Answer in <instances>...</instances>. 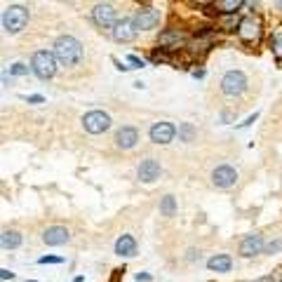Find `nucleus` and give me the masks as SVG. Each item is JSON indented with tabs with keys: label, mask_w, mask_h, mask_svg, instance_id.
Returning a JSON list of instances; mask_svg holds the SVG:
<instances>
[{
	"label": "nucleus",
	"mask_w": 282,
	"mask_h": 282,
	"mask_svg": "<svg viewBox=\"0 0 282 282\" xmlns=\"http://www.w3.org/2000/svg\"><path fill=\"white\" fill-rule=\"evenodd\" d=\"M69 240H70V233H69V228H64V226H50V228L43 233V242L50 247L66 245Z\"/></svg>",
	"instance_id": "11"
},
{
	"label": "nucleus",
	"mask_w": 282,
	"mask_h": 282,
	"mask_svg": "<svg viewBox=\"0 0 282 282\" xmlns=\"http://www.w3.org/2000/svg\"><path fill=\"white\" fill-rule=\"evenodd\" d=\"M26 282H35V280H26Z\"/></svg>",
	"instance_id": "35"
},
{
	"label": "nucleus",
	"mask_w": 282,
	"mask_h": 282,
	"mask_svg": "<svg viewBox=\"0 0 282 282\" xmlns=\"http://www.w3.org/2000/svg\"><path fill=\"white\" fill-rule=\"evenodd\" d=\"M137 141H139V132L134 127H123V130H118V134H115V143L120 148H134Z\"/></svg>",
	"instance_id": "15"
},
{
	"label": "nucleus",
	"mask_w": 282,
	"mask_h": 282,
	"mask_svg": "<svg viewBox=\"0 0 282 282\" xmlns=\"http://www.w3.org/2000/svg\"><path fill=\"white\" fill-rule=\"evenodd\" d=\"M0 278H2V280H12V278H14V273H9L7 268H2V271H0Z\"/></svg>",
	"instance_id": "28"
},
{
	"label": "nucleus",
	"mask_w": 282,
	"mask_h": 282,
	"mask_svg": "<svg viewBox=\"0 0 282 282\" xmlns=\"http://www.w3.org/2000/svg\"><path fill=\"white\" fill-rule=\"evenodd\" d=\"M176 127L172 123H155L150 127V141L153 143H169L174 139Z\"/></svg>",
	"instance_id": "10"
},
{
	"label": "nucleus",
	"mask_w": 282,
	"mask_h": 282,
	"mask_svg": "<svg viewBox=\"0 0 282 282\" xmlns=\"http://www.w3.org/2000/svg\"><path fill=\"white\" fill-rule=\"evenodd\" d=\"M139 179L143 181V184H153L155 179H160V162L158 160H141L139 165Z\"/></svg>",
	"instance_id": "13"
},
{
	"label": "nucleus",
	"mask_w": 282,
	"mask_h": 282,
	"mask_svg": "<svg viewBox=\"0 0 282 282\" xmlns=\"http://www.w3.org/2000/svg\"><path fill=\"white\" fill-rule=\"evenodd\" d=\"M278 7H280V9H282V0H278Z\"/></svg>",
	"instance_id": "34"
},
{
	"label": "nucleus",
	"mask_w": 282,
	"mask_h": 282,
	"mask_svg": "<svg viewBox=\"0 0 282 282\" xmlns=\"http://www.w3.org/2000/svg\"><path fill=\"white\" fill-rule=\"evenodd\" d=\"M38 264H64L62 256H40Z\"/></svg>",
	"instance_id": "25"
},
{
	"label": "nucleus",
	"mask_w": 282,
	"mask_h": 282,
	"mask_svg": "<svg viewBox=\"0 0 282 282\" xmlns=\"http://www.w3.org/2000/svg\"><path fill=\"white\" fill-rule=\"evenodd\" d=\"M113 38L118 43H132L134 38H137V26H134V21L130 19H123V21H118L113 26Z\"/></svg>",
	"instance_id": "12"
},
{
	"label": "nucleus",
	"mask_w": 282,
	"mask_h": 282,
	"mask_svg": "<svg viewBox=\"0 0 282 282\" xmlns=\"http://www.w3.org/2000/svg\"><path fill=\"white\" fill-rule=\"evenodd\" d=\"M82 127H85L89 134H101L111 127V118H108V113H104V111H89V113H85V118H82Z\"/></svg>",
	"instance_id": "5"
},
{
	"label": "nucleus",
	"mask_w": 282,
	"mask_h": 282,
	"mask_svg": "<svg viewBox=\"0 0 282 282\" xmlns=\"http://www.w3.org/2000/svg\"><path fill=\"white\" fill-rule=\"evenodd\" d=\"M31 69L40 80H50L57 73V57L52 52H47V50H40V52L33 54Z\"/></svg>",
	"instance_id": "3"
},
{
	"label": "nucleus",
	"mask_w": 282,
	"mask_h": 282,
	"mask_svg": "<svg viewBox=\"0 0 282 282\" xmlns=\"http://www.w3.org/2000/svg\"><path fill=\"white\" fill-rule=\"evenodd\" d=\"M137 252V242H134L132 235H120L118 242H115V254L120 256H134Z\"/></svg>",
	"instance_id": "17"
},
{
	"label": "nucleus",
	"mask_w": 282,
	"mask_h": 282,
	"mask_svg": "<svg viewBox=\"0 0 282 282\" xmlns=\"http://www.w3.org/2000/svg\"><path fill=\"white\" fill-rule=\"evenodd\" d=\"M282 247V242H271V245H268V252H271V254H273V252H278V249H280Z\"/></svg>",
	"instance_id": "30"
},
{
	"label": "nucleus",
	"mask_w": 282,
	"mask_h": 282,
	"mask_svg": "<svg viewBox=\"0 0 282 282\" xmlns=\"http://www.w3.org/2000/svg\"><path fill=\"white\" fill-rule=\"evenodd\" d=\"M245 87H247V78L242 70H228V73L221 78V89H223V94H228V97L242 94Z\"/></svg>",
	"instance_id": "4"
},
{
	"label": "nucleus",
	"mask_w": 282,
	"mask_h": 282,
	"mask_svg": "<svg viewBox=\"0 0 282 282\" xmlns=\"http://www.w3.org/2000/svg\"><path fill=\"white\" fill-rule=\"evenodd\" d=\"M273 54L278 59H282V35H275L273 38Z\"/></svg>",
	"instance_id": "24"
},
{
	"label": "nucleus",
	"mask_w": 282,
	"mask_h": 282,
	"mask_svg": "<svg viewBox=\"0 0 282 282\" xmlns=\"http://www.w3.org/2000/svg\"><path fill=\"white\" fill-rule=\"evenodd\" d=\"M158 43L162 45V47H167V50H174L172 45H179V43H181V35L176 33V31H165V33H160Z\"/></svg>",
	"instance_id": "19"
},
{
	"label": "nucleus",
	"mask_w": 282,
	"mask_h": 282,
	"mask_svg": "<svg viewBox=\"0 0 282 282\" xmlns=\"http://www.w3.org/2000/svg\"><path fill=\"white\" fill-rule=\"evenodd\" d=\"M256 118H259V115H249V118H247V120H245V123H240V127H249V125H252V123H254V120H256Z\"/></svg>",
	"instance_id": "29"
},
{
	"label": "nucleus",
	"mask_w": 282,
	"mask_h": 282,
	"mask_svg": "<svg viewBox=\"0 0 282 282\" xmlns=\"http://www.w3.org/2000/svg\"><path fill=\"white\" fill-rule=\"evenodd\" d=\"M160 212L165 214V216H174L176 214V200L172 195H165L162 198V203H160Z\"/></svg>",
	"instance_id": "20"
},
{
	"label": "nucleus",
	"mask_w": 282,
	"mask_h": 282,
	"mask_svg": "<svg viewBox=\"0 0 282 282\" xmlns=\"http://www.w3.org/2000/svg\"><path fill=\"white\" fill-rule=\"evenodd\" d=\"M212 181L219 186V188H230V186H235L238 181V172L230 167V165H221L212 172Z\"/></svg>",
	"instance_id": "9"
},
{
	"label": "nucleus",
	"mask_w": 282,
	"mask_h": 282,
	"mask_svg": "<svg viewBox=\"0 0 282 282\" xmlns=\"http://www.w3.org/2000/svg\"><path fill=\"white\" fill-rule=\"evenodd\" d=\"M238 35L242 43H256L261 38V21L256 17H245L238 26Z\"/></svg>",
	"instance_id": "7"
},
{
	"label": "nucleus",
	"mask_w": 282,
	"mask_h": 282,
	"mask_svg": "<svg viewBox=\"0 0 282 282\" xmlns=\"http://www.w3.org/2000/svg\"><path fill=\"white\" fill-rule=\"evenodd\" d=\"M54 57L64 64V66H75L82 59V45L80 40H75L73 35H62L54 43Z\"/></svg>",
	"instance_id": "1"
},
{
	"label": "nucleus",
	"mask_w": 282,
	"mask_h": 282,
	"mask_svg": "<svg viewBox=\"0 0 282 282\" xmlns=\"http://www.w3.org/2000/svg\"><path fill=\"white\" fill-rule=\"evenodd\" d=\"M9 73L12 75H28V66L26 64H14V66H9Z\"/></svg>",
	"instance_id": "23"
},
{
	"label": "nucleus",
	"mask_w": 282,
	"mask_h": 282,
	"mask_svg": "<svg viewBox=\"0 0 282 282\" xmlns=\"http://www.w3.org/2000/svg\"><path fill=\"white\" fill-rule=\"evenodd\" d=\"M245 0H221V12H226V14H233L235 9H240Z\"/></svg>",
	"instance_id": "22"
},
{
	"label": "nucleus",
	"mask_w": 282,
	"mask_h": 282,
	"mask_svg": "<svg viewBox=\"0 0 282 282\" xmlns=\"http://www.w3.org/2000/svg\"><path fill=\"white\" fill-rule=\"evenodd\" d=\"M256 282H275V280L271 278V275H268V278H261V280H256Z\"/></svg>",
	"instance_id": "33"
},
{
	"label": "nucleus",
	"mask_w": 282,
	"mask_h": 282,
	"mask_svg": "<svg viewBox=\"0 0 282 282\" xmlns=\"http://www.w3.org/2000/svg\"><path fill=\"white\" fill-rule=\"evenodd\" d=\"M0 245L5 247V249H17L21 245V235H19L17 230H5L2 238H0Z\"/></svg>",
	"instance_id": "18"
},
{
	"label": "nucleus",
	"mask_w": 282,
	"mask_h": 282,
	"mask_svg": "<svg viewBox=\"0 0 282 282\" xmlns=\"http://www.w3.org/2000/svg\"><path fill=\"white\" fill-rule=\"evenodd\" d=\"M28 101V104H43L45 97H40V94H31V97H24Z\"/></svg>",
	"instance_id": "27"
},
{
	"label": "nucleus",
	"mask_w": 282,
	"mask_h": 282,
	"mask_svg": "<svg viewBox=\"0 0 282 282\" xmlns=\"http://www.w3.org/2000/svg\"><path fill=\"white\" fill-rule=\"evenodd\" d=\"M127 62L132 64V69H143V66H146V64L141 62L139 57H134V54H130V57H127Z\"/></svg>",
	"instance_id": "26"
},
{
	"label": "nucleus",
	"mask_w": 282,
	"mask_h": 282,
	"mask_svg": "<svg viewBox=\"0 0 282 282\" xmlns=\"http://www.w3.org/2000/svg\"><path fill=\"white\" fill-rule=\"evenodd\" d=\"M261 249H264V238L261 235H247L242 242H240V254L242 256H256V254H261Z\"/></svg>",
	"instance_id": "14"
},
{
	"label": "nucleus",
	"mask_w": 282,
	"mask_h": 282,
	"mask_svg": "<svg viewBox=\"0 0 282 282\" xmlns=\"http://www.w3.org/2000/svg\"><path fill=\"white\" fill-rule=\"evenodd\" d=\"M28 24V9L21 5H9L2 12V28L7 33H19Z\"/></svg>",
	"instance_id": "2"
},
{
	"label": "nucleus",
	"mask_w": 282,
	"mask_h": 282,
	"mask_svg": "<svg viewBox=\"0 0 282 282\" xmlns=\"http://www.w3.org/2000/svg\"><path fill=\"white\" fill-rule=\"evenodd\" d=\"M137 280H139V282H148L150 275L148 273H137Z\"/></svg>",
	"instance_id": "31"
},
{
	"label": "nucleus",
	"mask_w": 282,
	"mask_h": 282,
	"mask_svg": "<svg viewBox=\"0 0 282 282\" xmlns=\"http://www.w3.org/2000/svg\"><path fill=\"white\" fill-rule=\"evenodd\" d=\"M230 266H233V259H230L228 254H216L207 261V268H210V271H216V273H228Z\"/></svg>",
	"instance_id": "16"
},
{
	"label": "nucleus",
	"mask_w": 282,
	"mask_h": 282,
	"mask_svg": "<svg viewBox=\"0 0 282 282\" xmlns=\"http://www.w3.org/2000/svg\"><path fill=\"white\" fill-rule=\"evenodd\" d=\"M132 21L137 26V31H148V28H155L160 24V12L153 7H143L134 14Z\"/></svg>",
	"instance_id": "8"
},
{
	"label": "nucleus",
	"mask_w": 282,
	"mask_h": 282,
	"mask_svg": "<svg viewBox=\"0 0 282 282\" xmlns=\"http://www.w3.org/2000/svg\"><path fill=\"white\" fill-rule=\"evenodd\" d=\"M179 137H181V141H193L195 127L191 123H181V125H179Z\"/></svg>",
	"instance_id": "21"
},
{
	"label": "nucleus",
	"mask_w": 282,
	"mask_h": 282,
	"mask_svg": "<svg viewBox=\"0 0 282 282\" xmlns=\"http://www.w3.org/2000/svg\"><path fill=\"white\" fill-rule=\"evenodd\" d=\"M191 2H193V5H207L210 0H191Z\"/></svg>",
	"instance_id": "32"
},
{
	"label": "nucleus",
	"mask_w": 282,
	"mask_h": 282,
	"mask_svg": "<svg viewBox=\"0 0 282 282\" xmlns=\"http://www.w3.org/2000/svg\"><path fill=\"white\" fill-rule=\"evenodd\" d=\"M92 19L101 28H111L118 24V14H115V7L111 2H99L97 7L92 9Z\"/></svg>",
	"instance_id": "6"
}]
</instances>
